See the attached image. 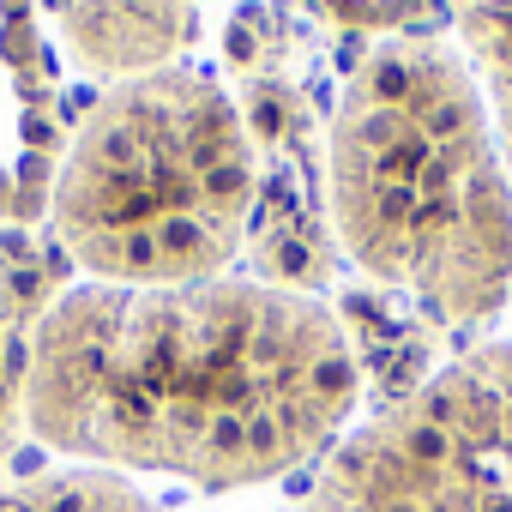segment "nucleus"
Segmentation results:
<instances>
[{"instance_id":"nucleus-1","label":"nucleus","mask_w":512,"mask_h":512,"mask_svg":"<svg viewBox=\"0 0 512 512\" xmlns=\"http://www.w3.org/2000/svg\"><path fill=\"white\" fill-rule=\"evenodd\" d=\"M362 392L338 314L260 278L91 284L31 338L25 428L91 470L253 488L320 458Z\"/></svg>"},{"instance_id":"nucleus-2","label":"nucleus","mask_w":512,"mask_h":512,"mask_svg":"<svg viewBox=\"0 0 512 512\" xmlns=\"http://www.w3.org/2000/svg\"><path fill=\"white\" fill-rule=\"evenodd\" d=\"M338 247L374 290L470 326L512 296V175L488 97L446 43L386 37L326 121Z\"/></svg>"},{"instance_id":"nucleus-3","label":"nucleus","mask_w":512,"mask_h":512,"mask_svg":"<svg viewBox=\"0 0 512 512\" xmlns=\"http://www.w3.org/2000/svg\"><path fill=\"white\" fill-rule=\"evenodd\" d=\"M247 217V127L235 97L193 67L109 85L79 115L49 199L67 260L127 290L223 278L247 241Z\"/></svg>"},{"instance_id":"nucleus-4","label":"nucleus","mask_w":512,"mask_h":512,"mask_svg":"<svg viewBox=\"0 0 512 512\" xmlns=\"http://www.w3.org/2000/svg\"><path fill=\"white\" fill-rule=\"evenodd\" d=\"M302 512H512V338L344 434Z\"/></svg>"},{"instance_id":"nucleus-5","label":"nucleus","mask_w":512,"mask_h":512,"mask_svg":"<svg viewBox=\"0 0 512 512\" xmlns=\"http://www.w3.org/2000/svg\"><path fill=\"white\" fill-rule=\"evenodd\" d=\"M229 97L253 145V217H247V266L260 284L314 296L338 278V229H332V181H326V121L314 103L308 37L247 0L223 31Z\"/></svg>"},{"instance_id":"nucleus-6","label":"nucleus","mask_w":512,"mask_h":512,"mask_svg":"<svg viewBox=\"0 0 512 512\" xmlns=\"http://www.w3.org/2000/svg\"><path fill=\"white\" fill-rule=\"evenodd\" d=\"M73 127L37 0H0V223L49 217Z\"/></svg>"},{"instance_id":"nucleus-7","label":"nucleus","mask_w":512,"mask_h":512,"mask_svg":"<svg viewBox=\"0 0 512 512\" xmlns=\"http://www.w3.org/2000/svg\"><path fill=\"white\" fill-rule=\"evenodd\" d=\"M61 19L67 55L97 79H139L175 67V55L199 37L193 0H49Z\"/></svg>"},{"instance_id":"nucleus-8","label":"nucleus","mask_w":512,"mask_h":512,"mask_svg":"<svg viewBox=\"0 0 512 512\" xmlns=\"http://www.w3.org/2000/svg\"><path fill=\"white\" fill-rule=\"evenodd\" d=\"M452 19L464 31V55H470V73L488 97L500 157L512 175V0H452Z\"/></svg>"},{"instance_id":"nucleus-9","label":"nucleus","mask_w":512,"mask_h":512,"mask_svg":"<svg viewBox=\"0 0 512 512\" xmlns=\"http://www.w3.org/2000/svg\"><path fill=\"white\" fill-rule=\"evenodd\" d=\"M0 512H151V500L115 470L73 464V470H43L0 488Z\"/></svg>"},{"instance_id":"nucleus-10","label":"nucleus","mask_w":512,"mask_h":512,"mask_svg":"<svg viewBox=\"0 0 512 512\" xmlns=\"http://www.w3.org/2000/svg\"><path fill=\"white\" fill-rule=\"evenodd\" d=\"M320 19H332L338 31H380V37H404L416 19L434 13V0H314Z\"/></svg>"}]
</instances>
